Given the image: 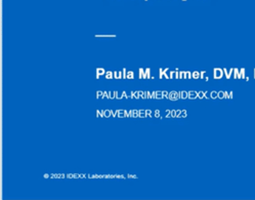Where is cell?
<instances>
[{"instance_id":"obj_1","label":"cell","mask_w":255,"mask_h":200,"mask_svg":"<svg viewBox=\"0 0 255 200\" xmlns=\"http://www.w3.org/2000/svg\"><path fill=\"white\" fill-rule=\"evenodd\" d=\"M97 78H99L101 75H104L105 74V70L104 69H102V68H98L97 69Z\"/></svg>"},{"instance_id":"obj_2","label":"cell","mask_w":255,"mask_h":200,"mask_svg":"<svg viewBox=\"0 0 255 200\" xmlns=\"http://www.w3.org/2000/svg\"><path fill=\"white\" fill-rule=\"evenodd\" d=\"M128 75H127V78H133V72H128V73H127Z\"/></svg>"},{"instance_id":"obj_4","label":"cell","mask_w":255,"mask_h":200,"mask_svg":"<svg viewBox=\"0 0 255 200\" xmlns=\"http://www.w3.org/2000/svg\"><path fill=\"white\" fill-rule=\"evenodd\" d=\"M139 72H140V74H143V70L142 69H140ZM139 78H145V76L144 75H139Z\"/></svg>"},{"instance_id":"obj_3","label":"cell","mask_w":255,"mask_h":200,"mask_svg":"<svg viewBox=\"0 0 255 200\" xmlns=\"http://www.w3.org/2000/svg\"><path fill=\"white\" fill-rule=\"evenodd\" d=\"M106 77H107V78H112V77H113V75H112L111 72H108L107 75H106Z\"/></svg>"}]
</instances>
